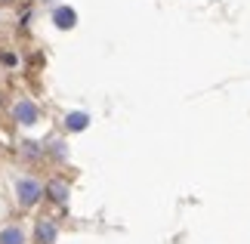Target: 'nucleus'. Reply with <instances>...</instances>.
Listing matches in <instances>:
<instances>
[{
	"mask_svg": "<svg viewBox=\"0 0 250 244\" xmlns=\"http://www.w3.org/2000/svg\"><path fill=\"white\" fill-rule=\"evenodd\" d=\"M13 118L19 127H34L41 121V109H37V102L31 99H16L13 102Z\"/></svg>",
	"mask_w": 250,
	"mask_h": 244,
	"instance_id": "nucleus-2",
	"label": "nucleus"
},
{
	"mask_svg": "<svg viewBox=\"0 0 250 244\" xmlns=\"http://www.w3.org/2000/svg\"><path fill=\"white\" fill-rule=\"evenodd\" d=\"M0 244H28V232L19 222H9L0 229Z\"/></svg>",
	"mask_w": 250,
	"mask_h": 244,
	"instance_id": "nucleus-5",
	"label": "nucleus"
},
{
	"mask_svg": "<svg viewBox=\"0 0 250 244\" xmlns=\"http://www.w3.org/2000/svg\"><path fill=\"white\" fill-rule=\"evenodd\" d=\"M43 195H46V185L37 177H19L16 179V201H19V207H25V210L37 207V204L43 201Z\"/></svg>",
	"mask_w": 250,
	"mask_h": 244,
	"instance_id": "nucleus-1",
	"label": "nucleus"
},
{
	"mask_svg": "<svg viewBox=\"0 0 250 244\" xmlns=\"http://www.w3.org/2000/svg\"><path fill=\"white\" fill-rule=\"evenodd\" d=\"M90 127V114L86 111H71L68 118H65V130L68 133H81V130H86Z\"/></svg>",
	"mask_w": 250,
	"mask_h": 244,
	"instance_id": "nucleus-6",
	"label": "nucleus"
},
{
	"mask_svg": "<svg viewBox=\"0 0 250 244\" xmlns=\"http://www.w3.org/2000/svg\"><path fill=\"white\" fill-rule=\"evenodd\" d=\"M56 238H59V229L53 220H41L34 226V244H56Z\"/></svg>",
	"mask_w": 250,
	"mask_h": 244,
	"instance_id": "nucleus-3",
	"label": "nucleus"
},
{
	"mask_svg": "<svg viewBox=\"0 0 250 244\" xmlns=\"http://www.w3.org/2000/svg\"><path fill=\"white\" fill-rule=\"evenodd\" d=\"M53 25L62 28V31H68V28L78 25V13H74L71 6H56L53 9Z\"/></svg>",
	"mask_w": 250,
	"mask_h": 244,
	"instance_id": "nucleus-4",
	"label": "nucleus"
},
{
	"mask_svg": "<svg viewBox=\"0 0 250 244\" xmlns=\"http://www.w3.org/2000/svg\"><path fill=\"white\" fill-rule=\"evenodd\" d=\"M46 192H50V198L59 201V204L68 201V185H65V182H50V185H46Z\"/></svg>",
	"mask_w": 250,
	"mask_h": 244,
	"instance_id": "nucleus-7",
	"label": "nucleus"
}]
</instances>
